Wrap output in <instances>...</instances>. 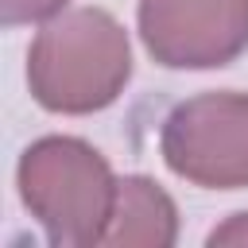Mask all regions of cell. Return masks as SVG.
I'll return each mask as SVG.
<instances>
[{
  "label": "cell",
  "mask_w": 248,
  "mask_h": 248,
  "mask_svg": "<svg viewBox=\"0 0 248 248\" xmlns=\"http://www.w3.org/2000/svg\"><path fill=\"white\" fill-rule=\"evenodd\" d=\"M66 4H70V0H0V8H4V23H8V27L54 19V16L66 12Z\"/></svg>",
  "instance_id": "cell-6"
},
{
  "label": "cell",
  "mask_w": 248,
  "mask_h": 248,
  "mask_svg": "<svg viewBox=\"0 0 248 248\" xmlns=\"http://www.w3.org/2000/svg\"><path fill=\"white\" fill-rule=\"evenodd\" d=\"M16 186L27 213L43 225L54 248L101 244L116 198V178L93 143L78 136L35 140L19 155Z\"/></svg>",
  "instance_id": "cell-2"
},
{
  "label": "cell",
  "mask_w": 248,
  "mask_h": 248,
  "mask_svg": "<svg viewBox=\"0 0 248 248\" xmlns=\"http://www.w3.org/2000/svg\"><path fill=\"white\" fill-rule=\"evenodd\" d=\"M217 244H248V213H236V217H229V225L213 229L209 248H217Z\"/></svg>",
  "instance_id": "cell-7"
},
{
  "label": "cell",
  "mask_w": 248,
  "mask_h": 248,
  "mask_svg": "<svg viewBox=\"0 0 248 248\" xmlns=\"http://www.w3.org/2000/svg\"><path fill=\"white\" fill-rule=\"evenodd\" d=\"M128 78V31L105 8H70L46 19L27 50V89L46 112H101L124 93Z\"/></svg>",
  "instance_id": "cell-1"
},
{
  "label": "cell",
  "mask_w": 248,
  "mask_h": 248,
  "mask_svg": "<svg viewBox=\"0 0 248 248\" xmlns=\"http://www.w3.org/2000/svg\"><path fill=\"white\" fill-rule=\"evenodd\" d=\"M170 174L202 190L248 186V93L209 89L174 105L159 132Z\"/></svg>",
  "instance_id": "cell-3"
},
{
  "label": "cell",
  "mask_w": 248,
  "mask_h": 248,
  "mask_svg": "<svg viewBox=\"0 0 248 248\" xmlns=\"http://www.w3.org/2000/svg\"><path fill=\"white\" fill-rule=\"evenodd\" d=\"M136 23L167 70H221L248 50V0H140Z\"/></svg>",
  "instance_id": "cell-4"
},
{
  "label": "cell",
  "mask_w": 248,
  "mask_h": 248,
  "mask_svg": "<svg viewBox=\"0 0 248 248\" xmlns=\"http://www.w3.org/2000/svg\"><path fill=\"white\" fill-rule=\"evenodd\" d=\"M178 240V209L170 194L147 174L116 178L112 213L101 244L108 248H170Z\"/></svg>",
  "instance_id": "cell-5"
}]
</instances>
